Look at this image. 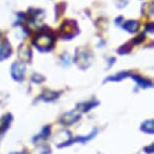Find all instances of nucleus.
Returning a JSON list of instances; mask_svg holds the SVG:
<instances>
[{
	"label": "nucleus",
	"instance_id": "1",
	"mask_svg": "<svg viewBox=\"0 0 154 154\" xmlns=\"http://www.w3.org/2000/svg\"><path fill=\"white\" fill-rule=\"evenodd\" d=\"M33 43L40 51H48L51 49L54 43V37L49 32L43 31L37 34L33 39Z\"/></svg>",
	"mask_w": 154,
	"mask_h": 154
},
{
	"label": "nucleus",
	"instance_id": "2",
	"mask_svg": "<svg viewBox=\"0 0 154 154\" xmlns=\"http://www.w3.org/2000/svg\"><path fill=\"white\" fill-rule=\"evenodd\" d=\"M78 32L79 30L77 28V22L75 20H66L60 26V34L66 39L72 38V36L78 34Z\"/></svg>",
	"mask_w": 154,
	"mask_h": 154
},
{
	"label": "nucleus",
	"instance_id": "3",
	"mask_svg": "<svg viewBox=\"0 0 154 154\" xmlns=\"http://www.w3.org/2000/svg\"><path fill=\"white\" fill-rule=\"evenodd\" d=\"M82 53H80L77 49V54H75V62L78 63V66L81 69H87L88 66H91V54L82 48Z\"/></svg>",
	"mask_w": 154,
	"mask_h": 154
},
{
	"label": "nucleus",
	"instance_id": "4",
	"mask_svg": "<svg viewBox=\"0 0 154 154\" xmlns=\"http://www.w3.org/2000/svg\"><path fill=\"white\" fill-rule=\"evenodd\" d=\"M25 74V66L21 62H15L11 66V75L15 81H22Z\"/></svg>",
	"mask_w": 154,
	"mask_h": 154
},
{
	"label": "nucleus",
	"instance_id": "5",
	"mask_svg": "<svg viewBox=\"0 0 154 154\" xmlns=\"http://www.w3.org/2000/svg\"><path fill=\"white\" fill-rule=\"evenodd\" d=\"M80 119V114L78 113L77 110L75 111H71L69 113H66V115H63L62 119H60V123L65 124V125H72L74 124L75 121H78Z\"/></svg>",
	"mask_w": 154,
	"mask_h": 154
},
{
	"label": "nucleus",
	"instance_id": "6",
	"mask_svg": "<svg viewBox=\"0 0 154 154\" xmlns=\"http://www.w3.org/2000/svg\"><path fill=\"white\" fill-rule=\"evenodd\" d=\"M11 53H12V48L10 46V43L5 39L3 42L0 43V62L8 59L11 56Z\"/></svg>",
	"mask_w": 154,
	"mask_h": 154
},
{
	"label": "nucleus",
	"instance_id": "7",
	"mask_svg": "<svg viewBox=\"0 0 154 154\" xmlns=\"http://www.w3.org/2000/svg\"><path fill=\"white\" fill-rule=\"evenodd\" d=\"M139 26H140V22L137 21V20H128L123 24L124 29L130 33L136 32L139 29Z\"/></svg>",
	"mask_w": 154,
	"mask_h": 154
},
{
	"label": "nucleus",
	"instance_id": "8",
	"mask_svg": "<svg viewBox=\"0 0 154 154\" xmlns=\"http://www.w3.org/2000/svg\"><path fill=\"white\" fill-rule=\"evenodd\" d=\"M18 56H20L22 60H30L31 59V51L29 48L25 46L24 45H22L20 46V48H18Z\"/></svg>",
	"mask_w": 154,
	"mask_h": 154
},
{
	"label": "nucleus",
	"instance_id": "9",
	"mask_svg": "<svg viewBox=\"0 0 154 154\" xmlns=\"http://www.w3.org/2000/svg\"><path fill=\"white\" fill-rule=\"evenodd\" d=\"M97 101H93V102H87V103H82L78 105V110L77 111H83V112H88L89 110H91L92 108H94L98 105Z\"/></svg>",
	"mask_w": 154,
	"mask_h": 154
},
{
	"label": "nucleus",
	"instance_id": "10",
	"mask_svg": "<svg viewBox=\"0 0 154 154\" xmlns=\"http://www.w3.org/2000/svg\"><path fill=\"white\" fill-rule=\"evenodd\" d=\"M130 77H132L133 79L136 81V83H137L139 86H141L142 88H148V87L152 86V83H151L149 80L143 79V78L139 77V75H132L131 74V75H130Z\"/></svg>",
	"mask_w": 154,
	"mask_h": 154
},
{
	"label": "nucleus",
	"instance_id": "11",
	"mask_svg": "<svg viewBox=\"0 0 154 154\" xmlns=\"http://www.w3.org/2000/svg\"><path fill=\"white\" fill-rule=\"evenodd\" d=\"M60 96L59 93L57 92H53V91H45L42 93V99L43 101L45 102H51V101H54L57 99V97Z\"/></svg>",
	"mask_w": 154,
	"mask_h": 154
},
{
	"label": "nucleus",
	"instance_id": "12",
	"mask_svg": "<svg viewBox=\"0 0 154 154\" xmlns=\"http://www.w3.org/2000/svg\"><path fill=\"white\" fill-rule=\"evenodd\" d=\"M141 130L148 134H153L154 132V126H153V120L145 121L143 124L141 125Z\"/></svg>",
	"mask_w": 154,
	"mask_h": 154
},
{
	"label": "nucleus",
	"instance_id": "13",
	"mask_svg": "<svg viewBox=\"0 0 154 154\" xmlns=\"http://www.w3.org/2000/svg\"><path fill=\"white\" fill-rule=\"evenodd\" d=\"M130 72H119L118 75H114V77H110L108 79L106 80V82H108V81H121L125 79V78L127 77H130Z\"/></svg>",
	"mask_w": 154,
	"mask_h": 154
},
{
	"label": "nucleus",
	"instance_id": "14",
	"mask_svg": "<svg viewBox=\"0 0 154 154\" xmlns=\"http://www.w3.org/2000/svg\"><path fill=\"white\" fill-rule=\"evenodd\" d=\"M12 120V116H11L10 114H7L5 117L2 119V127L1 129H0V131H5V130L7 129L8 126H9L10 124V121Z\"/></svg>",
	"mask_w": 154,
	"mask_h": 154
},
{
	"label": "nucleus",
	"instance_id": "15",
	"mask_svg": "<svg viewBox=\"0 0 154 154\" xmlns=\"http://www.w3.org/2000/svg\"><path fill=\"white\" fill-rule=\"evenodd\" d=\"M49 133H51V128H49V126H46V127H45L43 128V130H42V132L40 133V135H38L36 137V139L37 138H39V137H43V138H46V137H48L49 136Z\"/></svg>",
	"mask_w": 154,
	"mask_h": 154
},
{
	"label": "nucleus",
	"instance_id": "16",
	"mask_svg": "<svg viewBox=\"0 0 154 154\" xmlns=\"http://www.w3.org/2000/svg\"><path fill=\"white\" fill-rule=\"evenodd\" d=\"M11 154H27L26 152H19V153H11Z\"/></svg>",
	"mask_w": 154,
	"mask_h": 154
}]
</instances>
